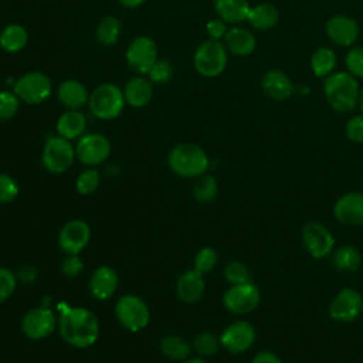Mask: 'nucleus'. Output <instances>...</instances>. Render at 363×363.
Wrapping results in <instances>:
<instances>
[{
  "instance_id": "nucleus-27",
  "label": "nucleus",
  "mask_w": 363,
  "mask_h": 363,
  "mask_svg": "<svg viewBox=\"0 0 363 363\" xmlns=\"http://www.w3.org/2000/svg\"><path fill=\"white\" fill-rule=\"evenodd\" d=\"M30 35L28 30L20 23H10L0 31V50L16 54L26 48Z\"/></svg>"
},
{
  "instance_id": "nucleus-33",
  "label": "nucleus",
  "mask_w": 363,
  "mask_h": 363,
  "mask_svg": "<svg viewBox=\"0 0 363 363\" xmlns=\"http://www.w3.org/2000/svg\"><path fill=\"white\" fill-rule=\"evenodd\" d=\"M218 193V183L214 176L203 174L194 184L193 194L199 203H210L217 197Z\"/></svg>"
},
{
  "instance_id": "nucleus-22",
  "label": "nucleus",
  "mask_w": 363,
  "mask_h": 363,
  "mask_svg": "<svg viewBox=\"0 0 363 363\" xmlns=\"http://www.w3.org/2000/svg\"><path fill=\"white\" fill-rule=\"evenodd\" d=\"M57 98L67 109H82L88 105L89 92L79 79L68 78L58 85Z\"/></svg>"
},
{
  "instance_id": "nucleus-35",
  "label": "nucleus",
  "mask_w": 363,
  "mask_h": 363,
  "mask_svg": "<svg viewBox=\"0 0 363 363\" xmlns=\"http://www.w3.org/2000/svg\"><path fill=\"white\" fill-rule=\"evenodd\" d=\"M20 104L21 101L13 89L0 91V122L11 121L20 109Z\"/></svg>"
},
{
  "instance_id": "nucleus-31",
  "label": "nucleus",
  "mask_w": 363,
  "mask_h": 363,
  "mask_svg": "<svg viewBox=\"0 0 363 363\" xmlns=\"http://www.w3.org/2000/svg\"><path fill=\"white\" fill-rule=\"evenodd\" d=\"M337 64V57L329 47H319L311 55V69L315 77L326 78L335 72Z\"/></svg>"
},
{
  "instance_id": "nucleus-17",
  "label": "nucleus",
  "mask_w": 363,
  "mask_h": 363,
  "mask_svg": "<svg viewBox=\"0 0 363 363\" xmlns=\"http://www.w3.org/2000/svg\"><path fill=\"white\" fill-rule=\"evenodd\" d=\"M325 33L333 44L342 47H352L359 38L360 27L354 18L343 14H336L326 20Z\"/></svg>"
},
{
  "instance_id": "nucleus-7",
  "label": "nucleus",
  "mask_w": 363,
  "mask_h": 363,
  "mask_svg": "<svg viewBox=\"0 0 363 363\" xmlns=\"http://www.w3.org/2000/svg\"><path fill=\"white\" fill-rule=\"evenodd\" d=\"M75 157V147L72 146L71 140L60 135H52L45 140L41 162L50 173L60 174L67 172L74 163Z\"/></svg>"
},
{
  "instance_id": "nucleus-12",
  "label": "nucleus",
  "mask_w": 363,
  "mask_h": 363,
  "mask_svg": "<svg viewBox=\"0 0 363 363\" xmlns=\"http://www.w3.org/2000/svg\"><path fill=\"white\" fill-rule=\"evenodd\" d=\"M363 312V296L357 289L342 288L330 301L328 313L339 323H350Z\"/></svg>"
},
{
  "instance_id": "nucleus-4",
  "label": "nucleus",
  "mask_w": 363,
  "mask_h": 363,
  "mask_svg": "<svg viewBox=\"0 0 363 363\" xmlns=\"http://www.w3.org/2000/svg\"><path fill=\"white\" fill-rule=\"evenodd\" d=\"M125 96L122 88L112 82H104L89 92L88 108L91 113L101 121L118 118L125 108Z\"/></svg>"
},
{
  "instance_id": "nucleus-39",
  "label": "nucleus",
  "mask_w": 363,
  "mask_h": 363,
  "mask_svg": "<svg viewBox=\"0 0 363 363\" xmlns=\"http://www.w3.org/2000/svg\"><path fill=\"white\" fill-rule=\"evenodd\" d=\"M346 71L354 78L363 79V45L352 47L345 57Z\"/></svg>"
},
{
  "instance_id": "nucleus-8",
  "label": "nucleus",
  "mask_w": 363,
  "mask_h": 363,
  "mask_svg": "<svg viewBox=\"0 0 363 363\" xmlns=\"http://www.w3.org/2000/svg\"><path fill=\"white\" fill-rule=\"evenodd\" d=\"M301 240L308 254L315 259L328 258L335 250L332 231L320 221H309L302 227Z\"/></svg>"
},
{
  "instance_id": "nucleus-23",
  "label": "nucleus",
  "mask_w": 363,
  "mask_h": 363,
  "mask_svg": "<svg viewBox=\"0 0 363 363\" xmlns=\"http://www.w3.org/2000/svg\"><path fill=\"white\" fill-rule=\"evenodd\" d=\"M119 284V278L115 269L108 265H101L96 268L89 278V289L94 298L96 299H108L111 298Z\"/></svg>"
},
{
  "instance_id": "nucleus-15",
  "label": "nucleus",
  "mask_w": 363,
  "mask_h": 363,
  "mask_svg": "<svg viewBox=\"0 0 363 363\" xmlns=\"http://www.w3.org/2000/svg\"><path fill=\"white\" fill-rule=\"evenodd\" d=\"M57 319L54 312L45 306H37L30 309L21 319L23 333L33 340L47 337L55 328Z\"/></svg>"
},
{
  "instance_id": "nucleus-24",
  "label": "nucleus",
  "mask_w": 363,
  "mask_h": 363,
  "mask_svg": "<svg viewBox=\"0 0 363 363\" xmlns=\"http://www.w3.org/2000/svg\"><path fill=\"white\" fill-rule=\"evenodd\" d=\"M206 289L204 278L196 269L183 272L176 282V291L179 298L186 303H196L201 299Z\"/></svg>"
},
{
  "instance_id": "nucleus-14",
  "label": "nucleus",
  "mask_w": 363,
  "mask_h": 363,
  "mask_svg": "<svg viewBox=\"0 0 363 363\" xmlns=\"http://www.w3.org/2000/svg\"><path fill=\"white\" fill-rule=\"evenodd\" d=\"M255 328L247 320H237L228 325L220 335L221 346L230 353H244L255 342Z\"/></svg>"
},
{
  "instance_id": "nucleus-32",
  "label": "nucleus",
  "mask_w": 363,
  "mask_h": 363,
  "mask_svg": "<svg viewBox=\"0 0 363 363\" xmlns=\"http://www.w3.org/2000/svg\"><path fill=\"white\" fill-rule=\"evenodd\" d=\"M160 350L172 360H186L191 352L190 343L179 335H166L160 340Z\"/></svg>"
},
{
  "instance_id": "nucleus-50",
  "label": "nucleus",
  "mask_w": 363,
  "mask_h": 363,
  "mask_svg": "<svg viewBox=\"0 0 363 363\" xmlns=\"http://www.w3.org/2000/svg\"><path fill=\"white\" fill-rule=\"evenodd\" d=\"M357 106L360 108V112L363 113V88H360V95H359V104Z\"/></svg>"
},
{
  "instance_id": "nucleus-13",
  "label": "nucleus",
  "mask_w": 363,
  "mask_h": 363,
  "mask_svg": "<svg viewBox=\"0 0 363 363\" xmlns=\"http://www.w3.org/2000/svg\"><path fill=\"white\" fill-rule=\"evenodd\" d=\"M111 153V142L109 139L96 132L84 133L77 145H75V156L77 159L89 167H95L104 163Z\"/></svg>"
},
{
  "instance_id": "nucleus-48",
  "label": "nucleus",
  "mask_w": 363,
  "mask_h": 363,
  "mask_svg": "<svg viewBox=\"0 0 363 363\" xmlns=\"http://www.w3.org/2000/svg\"><path fill=\"white\" fill-rule=\"evenodd\" d=\"M126 9H138L145 3V0H118Z\"/></svg>"
},
{
  "instance_id": "nucleus-5",
  "label": "nucleus",
  "mask_w": 363,
  "mask_h": 363,
  "mask_svg": "<svg viewBox=\"0 0 363 363\" xmlns=\"http://www.w3.org/2000/svg\"><path fill=\"white\" fill-rule=\"evenodd\" d=\"M228 64V51L223 41L206 40L193 54V67L204 78H216L224 72Z\"/></svg>"
},
{
  "instance_id": "nucleus-40",
  "label": "nucleus",
  "mask_w": 363,
  "mask_h": 363,
  "mask_svg": "<svg viewBox=\"0 0 363 363\" xmlns=\"http://www.w3.org/2000/svg\"><path fill=\"white\" fill-rule=\"evenodd\" d=\"M99 186V173L96 169L89 167L84 170L77 179V190L81 194H91Z\"/></svg>"
},
{
  "instance_id": "nucleus-1",
  "label": "nucleus",
  "mask_w": 363,
  "mask_h": 363,
  "mask_svg": "<svg viewBox=\"0 0 363 363\" xmlns=\"http://www.w3.org/2000/svg\"><path fill=\"white\" fill-rule=\"evenodd\" d=\"M61 337L71 346L89 347L99 336L98 318L85 308H67L58 320Z\"/></svg>"
},
{
  "instance_id": "nucleus-26",
  "label": "nucleus",
  "mask_w": 363,
  "mask_h": 363,
  "mask_svg": "<svg viewBox=\"0 0 363 363\" xmlns=\"http://www.w3.org/2000/svg\"><path fill=\"white\" fill-rule=\"evenodd\" d=\"M213 7L217 17L231 26L245 21L251 9L248 0H213Z\"/></svg>"
},
{
  "instance_id": "nucleus-34",
  "label": "nucleus",
  "mask_w": 363,
  "mask_h": 363,
  "mask_svg": "<svg viewBox=\"0 0 363 363\" xmlns=\"http://www.w3.org/2000/svg\"><path fill=\"white\" fill-rule=\"evenodd\" d=\"M224 278L231 285L252 282V275L250 268L241 261H230L224 267Z\"/></svg>"
},
{
  "instance_id": "nucleus-6",
  "label": "nucleus",
  "mask_w": 363,
  "mask_h": 363,
  "mask_svg": "<svg viewBox=\"0 0 363 363\" xmlns=\"http://www.w3.org/2000/svg\"><path fill=\"white\" fill-rule=\"evenodd\" d=\"M13 91L23 104L40 105L51 96L52 81L41 71H30L16 79Z\"/></svg>"
},
{
  "instance_id": "nucleus-21",
  "label": "nucleus",
  "mask_w": 363,
  "mask_h": 363,
  "mask_svg": "<svg viewBox=\"0 0 363 363\" xmlns=\"http://www.w3.org/2000/svg\"><path fill=\"white\" fill-rule=\"evenodd\" d=\"M223 44L230 54L237 57H247L255 51L257 38L250 30L233 26L227 30L223 38Z\"/></svg>"
},
{
  "instance_id": "nucleus-30",
  "label": "nucleus",
  "mask_w": 363,
  "mask_h": 363,
  "mask_svg": "<svg viewBox=\"0 0 363 363\" xmlns=\"http://www.w3.org/2000/svg\"><path fill=\"white\" fill-rule=\"evenodd\" d=\"M332 265L340 272H354L362 264V254L353 245H340L330 254Z\"/></svg>"
},
{
  "instance_id": "nucleus-18",
  "label": "nucleus",
  "mask_w": 363,
  "mask_h": 363,
  "mask_svg": "<svg viewBox=\"0 0 363 363\" xmlns=\"http://www.w3.org/2000/svg\"><path fill=\"white\" fill-rule=\"evenodd\" d=\"M91 228L82 220L68 221L58 234V245L65 254H79L89 242Z\"/></svg>"
},
{
  "instance_id": "nucleus-38",
  "label": "nucleus",
  "mask_w": 363,
  "mask_h": 363,
  "mask_svg": "<svg viewBox=\"0 0 363 363\" xmlns=\"http://www.w3.org/2000/svg\"><path fill=\"white\" fill-rule=\"evenodd\" d=\"M217 264V252L211 247H203L194 257V268L201 275L208 274Z\"/></svg>"
},
{
  "instance_id": "nucleus-11",
  "label": "nucleus",
  "mask_w": 363,
  "mask_h": 363,
  "mask_svg": "<svg viewBox=\"0 0 363 363\" xmlns=\"http://www.w3.org/2000/svg\"><path fill=\"white\" fill-rule=\"evenodd\" d=\"M261 292L254 282L231 285L223 295V305L234 315H247L258 308Z\"/></svg>"
},
{
  "instance_id": "nucleus-42",
  "label": "nucleus",
  "mask_w": 363,
  "mask_h": 363,
  "mask_svg": "<svg viewBox=\"0 0 363 363\" xmlns=\"http://www.w3.org/2000/svg\"><path fill=\"white\" fill-rule=\"evenodd\" d=\"M345 135L353 143H363V113L349 118L345 125Z\"/></svg>"
},
{
  "instance_id": "nucleus-10",
  "label": "nucleus",
  "mask_w": 363,
  "mask_h": 363,
  "mask_svg": "<svg viewBox=\"0 0 363 363\" xmlns=\"http://www.w3.org/2000/svg\"><path fill=\"white\" fill-rule=\"evenodd\" d=\"M119 323L130 332H138L149 323L150 313L145 301L136 295H123L115 305Z\"/></svg>"
},
{
  "instance_id": "nucleus-43",
  "label": "nucleus",
  "mask_w": 363,
  "mask_h": 363,
  "mask_svg": "<svg viewBox=\"0 0 363 363\" xmlns=\"http://www.w3.org/2000/svg\"><path fill=\"white\" fill-rule=\"evenodd\" d=\"M18 196V184L17 182L6 174L0 173V203H10Z\"/></svg>"
},
{
  "instance_id": "nucleus-47",
  "label": "nucleus",
  "mask_w": 363,
  "mask_h": 363,
  "mask_svg": "<svg viewBox=\"0 0 363 363\" xmlns=\"http://www.w3.org/2000/svg\"><path fill=\"white\" fill-rule=\"evenodd\" d=\"M35 275H37V269L33 267V265H23L18 272H17V277L20 281L28 284V282H33L35 279Z\"/></svg>"
},
{
  "instance_id": "nucleus-37",
  "label": "nucleus",
  "mask_w": 363,
  "mask_h": 363,
  "mask_svg": "<svg viewBox=\"0 0 363 363\" xmlns=\"http://www.w3.org/2000/svg\"><path fill=\"white\" fill-rule=\"evenodd\" d=\"M220 346V337L211 332H201L193 340V349L200 356H211L218 350Z\"/></svg>"
},
{
  "instance_id": "nucleus-25",
  "label": "nucleus",
  "mask_w": 363,
  "mask_h": 363,
  "mask_svg": "<svg viewBox=\"0 0 363 363\" xmlns=\"http://www.w3.org/2000/svg\"><path fill=\"white\" fill-rule=\"evenodd\" d=\"M86 128V118L81 109H67L57 119V135L72 140L79 139Z\"/></svg>"
},
{
  "instance_id": "nucleus-41",
  "label": "nucleus",
  "mask_w": 363,
  "mask_h": 363,
  "mask_svg": "<svg viewBox=\"0 0 363 363\" xmlns=\"http://www.w3.org/2000/svg\"><path fill=\"white\" fill-rule=\"evenodd\" d=\"M17 278L9 268L0 267V303L7 301L16 289Z\"/></svg>"
},
{
  "instance_id": "nucleus-36",
  "label": "nucleus",
  "mask_w": 363,
  "mask_h": 363,
  "mask_svg": "<svg viewBox=\"0 0 363 363\" xmlns=\"http://www.w3.org/2000/svg\"><path fill=\"white\" fill-rule=\"evenodd\" d=\"M173 75H174V67L166 58H157V61L146 74V77L153 82V85L167 84L173 78Z\"/></svg>"
},
{
  "instance_id": "nucleus-45",
  "label": "nucleus",
  "mask_w": 363,
  "mask_h": 363,
  "mask_svg": "<svg viewBox=\"0 0 363 363\" xmlns=\"http://www.w3.org/2000/svg\"><path fill=\"white\" fill-rule=\"evenodd\" d=\"M227 30H228L227 23H225L224 20H221L220 17L211 18V20H208L207 24H206V33L208 34V38H211V40L223 41V38H224Z\"/></svg>"
},
{
  "instance_id": "nucleus-44",
  "label": "nucleus",
  "mask_w": 363,
  "mask_h": 363,
  "mask_svg": "<svg viewBox=\"0 0 363 363\" xmlns=\"http://www.w3.org/2000/svg\"><path fill=\"white\" fill-rule=\"evenodd\" d=\"M84 268V261L78 254H67V257L61 262V272L67 278H75L81 274Z\"/></svg>"
},
{
  "instance_id": "nucleus-29",
  "label": "nucleus",
  "mask_w": 363,
  "mask_h": 363,
  "mask_svg": "<svg viewBox=\"0 0 363 363\" xmlns=\"http://www.w3.org/2000/svg\"><path fill=\"white\" fill-rule=\"evenodd\" d=\"M95 40L104 47L115 45L122 34V23L116 16H104L95 27Z\"/></svg>"
},
{
  "instance_id": "nucleus-19",
  "label": "nucleus",
  "mask_w": 363,
  "mask_h": 363,
  "mask_svg": "<svg viewBox=\"0 0 363 363\" xmlns=\"http://www.w3.org/2000/svg\"><path fill=\"white\" fill-rule=\"evenodd\" d=\"M123 96L126 105L132 108H145L153 99V82L146 75H135L129 78L123 88Z\"/></svg>"
},
{
  "instance_id": "nucleus-28",
  "label": "nucleus",
  "mask_w": 363,
  "mask_h": 363,
  "mask_svg": "<svg viewBox=\"0 0 363 363\" xmlns=\"http://www.w3.org/2000/svg\"><path fill=\"white\" fill-rule=\"evenodd\" d=\"M247 21L257 30H271L279 21V10L271 3H259L250 9Z\"/></svg>"
},
{
  "instance_id": "nucleus-16",
  "label": "nucleus",
  "mask_w": 363,
  "mask_h": 363,
  "mask_svg": "<svg viewBox=\"0 0 363 363\" xmlns=\"http://www.w3.org/2000/svg\"><path fill=\"white\" fill-rule=\"evenodd\" d=\"M333 217L343 225L357 227L363 224V193L349 191L337 197L333 204Z\"/></svg>"
},
{
  "instance_id": "nucleus-2",
  "label": "nucleus",
  "mask_w": 363,
  "mask_h": 363,
  "mask_svg": "<svg viewBox=\"0 0 363 363\" xmlns=\"http://www.w3.org/2000/svg\"><path fill=\"white\" fill-rule=\"evenodd\" d=\"M323 94L335 112L349 113L359 104L360 86L350 72L339 71L323 78Z\"/></svg>"
},
{
  "instance_id": "nucleus-49",
  "label": "nucleus",
  "mask_w": 363,
  "mask_h": 363,
  "mask_svg": "<svg viewBox=\"0 0 363 363\" xmlns=\"http://www.w3.org/2000/svg\"><path fill=\"white\" fill-rule=\"evenodd\" d=\"M183 363H208L203 357H193V359H186Z\"/></svg>"
},
{
  "instance_id": "nucleus-20",
  "label": "nucleus",
  "mask_w": 363,
  "mask_h": 363,
  "mask_svg": "<svg viewBox=\"0 0 363 363\" xmlns=\"http://www.w3.org/2000/svg\"><path fill=\"white\" fill-rule=\"evenodd\" d=\"M259 84L264 94L274 101H285L294 92V84L288 74L277 68L265 71L261 77Z\"/></svg>"
},
{
  "instance_id": "nucleus-9",
  "label": "nucleus",
  "mask_w": 363,
  "mask_h": 363,
  "mask_svg": "<svg viewBox=\"0 0 363 363\" xmlns=\"http://www.w3.org/2000/svg\"><path fill=\"white\" fill-rule=\"evenodd\" d=\"M157 45L149 35L135 37L126 47L125 60L132 71L138 75H146L157 61Z\"/></svg>"
},
{
  "instance_id": "nucleus-3",
  "label": "nucleus",
  "mask_w": 363,
  "mask_h": 363,
  "mask_svg": "<svg viewBox=\"0 0 363 363\" xmlns=\"http://www.w3.org/2000/svg\"><path fill=\"white\" fill-rule=\"evenodd\" d=\"M167 164L180 177H200L208 169L206 150L196 143H179L167 155Z\"/></svg>"
},
{
  "instance_id": "nucleus-46",
  "label": "nucleus",
  "mask_w": 363,
  "mask_h": 363,
  "mask_svg": "<svg viewBox=\"0 0 363 363\" xmlns=\"http://www.w3.org/2000/svg\"><path fill=\"white\" fill-rule=\"evenodd\" d=\"M251 363H282V360L277 353L271 350H261L252 357Z\"/></svg>"
}]
</instances>
